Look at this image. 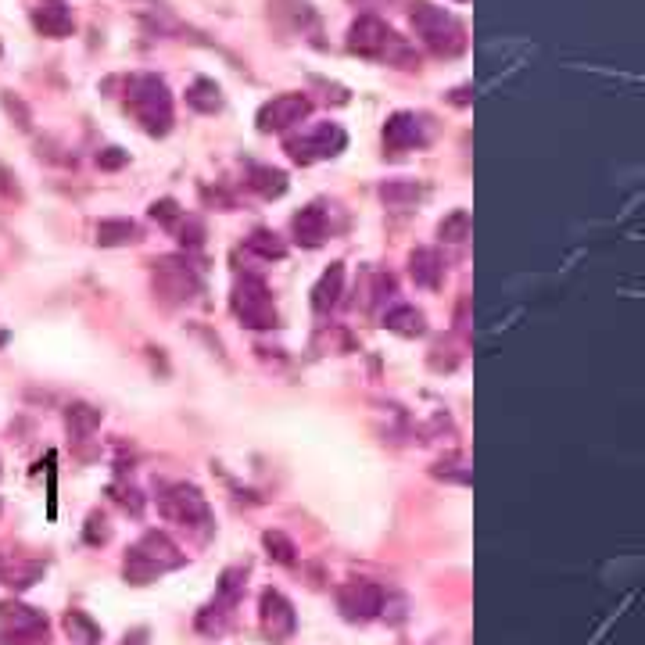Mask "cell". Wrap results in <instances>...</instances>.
Instances as JSON below:
<instances>
[{
    "label": "cell",
    "mask_w": 645,
    "mask_h": 645,
    "mask_svg": "<svg viewBox=\"0 0 645 645\" xmlns=\"http://www.w3.org/2000/svg\"><path fill=\"white\" fill-rule=\"evenodd\" d=\"M384 327L398 337H420L427 330V319L416 305H395V309L384 316Z\"/></svg>",
    "instance_id": "obj_17"
},
{
    "label": "cell",
    "mask_w": 645,
    "mask_h": 645,
    "mask_svg": "<svg viewBox=\"0 0 645 645\" xmlns=\"http://www.w3.org/2000/svg\"><path fill=\"white\" fill-rule=\"evenodd\" d=\"M262 628H266V635L273 638V642H284V638L294 631L291 602H287L280 592L262 595Z\"/></svg>",
    "instance_id": "obj_14"
},
{
    "label": "cell",
    "mask_w": 645,
    "mask_h": 645,
    "mask_svg": "<svg viewBox=\"0 0 645 645\" xmlns=\"http://www.w3.org/2000/svg\"><path fill=\"white\" fill-rule=\"evenodd\" d=\"M65 631H69L79 645H94L97 638H101V628H97L94 620L86 617V613H79V610H72L69 617H65Z\"/></svg>",
    "instance_id": "obj_26"
},
{
    "label": "cell",
    "mask_w": 645,
    "mask_h": 645,
    "mask_svg": "<svg viewBox=\"0 0 645 645\" xmlns=\"http://www.w3.org/2000/svg\"><path fill=\"white\" fill-rule=\"evenodd\" d=\"M348 144V133H344L337 122H312L309 129H301L298 137H287V155L298 165H316L337 158Z\"/></svg>",
    "instance_id": "obj_4"
},
{
    "label": "cell",
    "mask_w": 645,
    "mask_h": 645,
    "mask_svg": "<svg viewBox=\"0 0 645 645\" xmlns=\"http://www.w3.org/2000/svg\"><path fill=\"white\" fill-rule=\"evenodd\" d=\"M470 212L466 208H456L452 215H445L441 219V226H438V233H441V241L445 244H463L466 237H470Z\"/></svg>",
    "instance_id": "obj_25"
},
{
    "label": "cell",
    "mask_w": 645,
    "mask_h": 645,
    "mask_svg": "<svg viewBox=\"0 0 645 645\" xmlns=\"http://www.w3.org/2000/svg\"><path fill=\"white\" fill-rule=\"evenodd\" d=\"M176 230H180V241L190 244V248H198V244L205 241V226H201V219H194V215H180Z\"/></svg>",
    "instance_id": "obj_28"
},
{
    "label": "cell",
    "mask_w": 645,
    "mask_h": 645,
    "mask_svg": "<svg viewBox=\"0 0 645 645\" xmlns=\"http://www.w3.org/2000/svg\"><path fill=\"white\" fill-rule=\"evenodd\" d=\"M312 348L323 355H344V352H355V337L344 327H323L312 337Z\"/></svg>",
    "instance_id": "obj_22"
},
{
    "label": "cell",
    "mask_w": 645,
    "mask_h": 645,
    "mask_svg": "<svg viewBox=\"0 0 645 645\" xmlns=\"http://www.w3.org/2000/svg\"><path fill=\"white\" fill-rule=\"evenodd\" d=\"M180 215H183V208L176 205L172 198H162V201H155V205H151V219H155V223H162V226H169V230L180 223Z\"/></svg>",
    "instance_id": "obj_27"
},
{
    "label": "cell",
    "mask_w": 645,
    "mask_h": 645,
    "mask_svg": "<svg viewBox=\"0 0 645 645\" xmlns=\"http://www.w3.org/2000/svg\"><path fill=\"white\" fill-rule=\"evenodd\" d=\"M337 606L348 620H370L384 606V592L370 581H352V585H344L337 592Z\"/></svg>",
    "instance_id": "obj_12"
},
{
    "label": "cell",
    "mask_w": 645,
    "mask_h": 645,
    "mask_svg": "<svg viewBox=\"0 0 645 645\" xmlns=\"http://www.w3.org/2000/svg\"><path fill=\"white\" fill-rule=\"evenodd\" d=\"M29 18H33L36 33L51 36V40H65L76 29V15H72L69 0H36Z\"/></svg>",
    "instance_id": "obj_11"
},
{
    "label": "cell",
    "mask_w": 645,
    "mask_h": 645,
    "mask_svg": "<svg viewBox=\"0 0 645 645\" xmlns=\"http://www.w3.org/2000/svg\"><path fill=\"white\" fill-rule=\"evenodd\" d=\"M266 545H269V552H273V556L280 559V563H291V559H294V545L287 542V538H284L280 531H269V534H266Z\"/></svg>",
    "instance_id": "obj_29"
},
{
    "label": "cell",
    "mask_w": 645,
    "mask_h": 645,
    "mask_svg": "<svg viewBox=\"0 0 645 645\" xmlns=\"http://www.w3.org/2000/svg\"><path fill=\"white\" fill-rule=\"evenodd\" d=\"M409 26L423 40V47L430 54H438V58H459L466 51V43H470L463 22L452 11L430 4V0H413L409 4Z\"/></svg>",
    "instance_id": "obj_2"
},
{
    "label": "cell",
    "mask_w": 645,
    "mask_h": 645,
    "mask_svg": "<svg viewBox=\"0 0 645 645\" xmlns=\"http://www.w3.org/2000/svg\"><path fill=\"white\" fill-rule=\"evenodd\" d=\"M65 420H69V430L72 434H94L97 427H101V409H94V405H69V413H65Z\"/></svg>",
    "instance_id": "obj_24"
},
{
    "label": "cell",
    "mask_w": 645,
    "mask_h": 645,
    "mask_svg": "<svg viewBox=\"0 0 645 645\" xmlns=\"http://www.w3.org/2000/svg\"><path fill=\"white\" fill-rule=\"evenodd\" d=\"M126 112L137 119V126L147 137H165L172 129V94L165 79L151 76H133L126 86Z\"/></svg>",
    "instance_id": "obj_3"
},
{
    "label": "cell",
    "mask_w": 645,
    "mask_h": 645,
    "mask_svg": "<svg viewBox=\"0 0 645 645\" xmlns=\"http://www.w3.org/2000/svg\"><path fill=\"white\" fill-rule=\"evenodd\" d=\"M230 305H233V316L251 330H269V327H276V319H280L276 316L273 294H269L266 280H258V276H241V280H237Z\"/></svg>",
    "instance_id": "obj_6"
},
{
    "label": "cell",
    "mask_w": 645,
    "mask_h": 645,
    "mask_svg": "<svg viewBox=\"0 0 645 645\" xmlns=\"http://www.w3.org/2000/svg\"><path fill=\"white\" fill-rule=\"evenodd\" d=\"M352 4H362V8H366V4H377V0H352Z\"/></svg>",
    "instance_id": "obj_31"
},
{
    "label": "cell",
    "mask_w": 645,
    "mask_h": 645,
    "mask_svg": "<svg viewBox=\"0 0 645 645\" xmlns=\"http://www.w3.org/2000/svg\"><path fill=\"white\" fill-rule=\"evenodd\" d=\"M434 140V126L427 115L420 112H395L384 122V147L391 155H405V151H420Z\"/></svg>",
    "instance_id": "obj_7"
},
{
    "label": "cell",
    "mask_w": 645,
    "mask_h": 645,
    "mask_svg": "<svg viewBox=\"0 0 645 645\" xmlns=\"http://www.w3.org/2000/svg\"><path fill=\"white\" fill-rule=\"evenodd\" d=\"M187 104L201 115H215L223 108V90H219L215 79H194L187 86Z\"/></svg>",
    "instance_id": "obj_18"
},
{
    "label": "cell",
    "mask_w": 645,
    "mask_h": 645,
    "mask_svg": "<svg viewBox=\"0 0 645 645\" xmlns=\"http://www.w3.org/2000/svg\"><path fill=\"white\" fill-rule=\"evenodd\" d=\"M341 291H344V266L334 262L327 273L319 276V284L312 287V309L316 312H330L341 301Z\"/></svg>",
    "instance_id": "obj_16"
},
{
    "label": "cell",
    "mask_w": 645,
    "mask_h": 645,
    "mask_svg": "<svg viewBox=\"0 0 645 645\" xmlns=\"http://www.w3.org/2000/svg\"><path fill=\"white\" fill-rule=\"evenodd\" d=\"M291 230H294V241H298L301 248H319V244L330 237L327 208H323V205H305L291 219Z\"/></svg>",
    "instance_id": "obj_13"
},
{
    "label": "cell",
    "mask_w": 645,
    "mask_h": 645,
    "mask_svg": "<svg viewBox=\"0 0 645 645\" xmlns=\"http://www.w3.org/2000/svg\"><path fill=\"white\" fill-rule=\"evenodd\" d=\"M423 198V187L416 180H387L380 183V201L387 208H413Z\"/></svg>",
    "instance_id": "obj_20"
},
{
    "label": "cell",
    "mask_w": 645,
    "mask_h": 645,
    "mask_svg": "<svg viewBox=\"0 0 645 645\" xmlns=\"http://www.w3.org/2000/svg\"><path fill=\"white\" fill-rule=\"evenodd\" d=\"M151 280H155V291L162 294L165 301H172V305L190 301L198 294V276H194V269H190L183 258H172V255L158 258Z\"/></svg>",
    "instance_id": "obj_9"
},
{
    "label": "cell",
    "mask_w": 645,
    "mask_h": 645,
    "mask_svg": "<svg viewBox=\"0 0 645 645\" xmlns=\"http://www.w3.org/2000/svg\"><path fill=\"white\" fill-rule=\"evenodd\" d=\"M348 51L359 54L366 61H387V65H395V69H405V72H416L420 69V51H416L413 43H405L395 29L387 26L384 18L377 15H359L348 26Z\"/></svg>",
    "instance_id": "obj_1"
},
{
    "label": "cell",
    "mask_w": 645,
    "mask_h": 645,
    "mask_svg": "<svg viewBox=\"0 0 645 645\" xmlns=\"http://www.w3.org/2000/svg\"><path fill=\"white\" fill-rule=\"evenodd\" d=\"M244 248H248L251 255H258V258H269V262H273V258L280 262V258L287 255V244L280 241L273 230H255L248 241H244Z\"/></svg>",
    "instance_id": "obj_23"
},
{
    "label": "cell",
    "mask_w": 645,
    "mask_h": 645,
    "mask_svg": "<svg viewBox=\"0 0 645 645\" xmlns=\"http://www.w3.org/2000/svg\"><path fill=\"white\" fill-rule=\"evenodd\" d=\"M126 162H129V155L122 147H104L101 155H97V165H101V169H122Z\"/></svg>",
    "instance_id": "obj_30"
},
{
    "label": "cell",
    "mask_w": 645,
    "mask_h": 645,
    "mask_svg": "<svg viewBox=\"0 0 645 645\" xmlns=\"http://www.w3.org/2000/svg\"><path fill=\"white\" fill-rule=\"evenodd\" d=\"M248 187L262 198H280L287 190V172L273 169V165H251L248 172Z\"/></svg>",
    "instance_id": "obj_19"
},
{
    "label": "cell",
    "mask_w": 645,
    "mask_h": 645,
    "mask_svg": "<svg viewBox=\"0 0 645 645\" xmlns=\"http://www.w3.org/2000/svg\"><path fill=\"white\" fill-rule=\"evenodd\" d=\"M97 241H101L104 248H122V244L140 241V226L133 223V219H104V223L97 226Z\"/></svg>",
    "instance_id": "obj_21"
},
{
    "label": "cell",
    "mask_w": 645,
    "mask_h": 645,
    "mask_svg": "<svg viewBox=\"0 0 645 645\" xmlns=\"http://www.w3.org/2000/svg\"><path fill=\"white\" fill-rule=\"evenodd\" d=\"M312 115V101L305 94H276L273 101H266L258 108L255 122H258V133H284V129L298 126Z\"/></svg>",
    "instance_id": "obj_8"
},
{
    "label": "cell",
    "mask_w": 645,
    "mask_h": 645,
    "mask_svg": "<svg viewBox=\"0 0 645 645\" xmlns=\"http://www.w3.org/2000/svg\"><path fill=\"white\" fill-rule=\"evenodd\" d=\"M409 273H413L416 287L434 291L441 284V276H445V262H441V255L434 248H416L409 255Z\"/></svg>",
    "instance_id": "obj_15"
},
{
    "label": "cell",
    "mask_w": 645,
    "mask_h": 645,
    "mask_svg": "<svg viewBox=\"0 0 645 645\" xmlns=\"http://www.w3.org/2000/svg\"><path fill=\"white\" fill-rule=\"evenodd\" d=\"M183 556L176 552V545L165 538V534L151 531L140 538V545L126 556V577L129 581H137V585H147V581H155L158 574L165 570L180 567Z\"/></svg>",
    "instance_id": "obj_5"
},
{
    "label": "cell",
    "mask_w": 645,
    "mask_h": 645,
    "mask_svg": "<svg viewBox=\"0 0 645 645\" xmlns=\"http://www.w3.org/2000/svg\"><path fill=\"white\" fill-rule=\"evenodd\" d=\"M162 513L165 520L172 524H183V527H205L208 524V502L198 488H190V484H176L162 495Z\"/></svg>",
    "instance_id": "obj_10"
}]
</instances>
